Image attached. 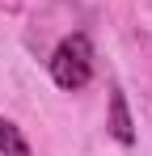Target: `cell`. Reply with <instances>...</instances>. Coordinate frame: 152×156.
I'll return each instance as SVG.
<instances>
[{
    "label": "cell",
    "mask_w": 152,
    "mask_h": 156,
    "mask_svg": "<svg viewBox=\"0 0 152 156\" xmlns=\"http://www.w3.org/2000/svg\"><path fill=\"white\" fill-rule=\"evenodd\" d=\"M51 76H55L59 89H68V93L85 89V84L93 80V42H89L85 34H68V38L55 47V55H51Z\"/></svg>",
    "instance_id": "1"
},
{
    "label": "cell",
    "mask_w": 152,
    "mask_h": 156,
    "mask_svg": "<svg viewBox=\"0 0 152 156\" xmlns=\"http://www.w3.org/2000/svg\"><path fill=\"white\" fill-rule=\"evenodd\" d=\"M110 135L118 139V144H131L135 139V127H131V110H127V97L114 89L110 93Z\"/></svg>",
    "instance_id": "2"
},
{
    "label": "cell",
    "mask_w": 152,
    "mask_h": 156,
    "mask_svg": "<svg viewBox=\"0 0 152 156\" xmlns=\"http://www.w3.org/2000/svg\"><path fill=\"white\" fill-rule=\"evenodd\" d=\"M0 152L4 156H30V144H25L21 127L9 122V118H0Z\"/></svg>",
    "instance_id": "3"
}]
</instances>
